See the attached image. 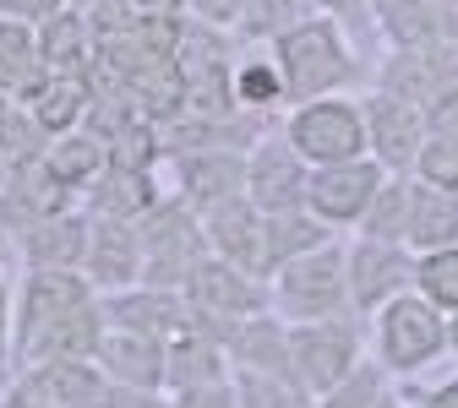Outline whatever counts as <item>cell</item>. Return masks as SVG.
<instances>
[{"instance_id": "obj_23", "label": "cell", "mask_w": 458, "mask_h": 408, "mask_svg": "<svg viewBox=\"0 0 458 408\" xmlns=\"http://www.w3.org/2000/svg\"><path fill=\"white\" fill-rule=\"evenodd\" d=\"M98 360L114 365V376H126L131 387H153L164 376V354H158V343L142 337V332H114L98 343Z\"/></svg>"}, {"instance_id": "obj_37", "label": "cell", "mask_w": 458, "mask_h": 408, "mask_svg": "<svg viewBox=\"0 0 458 408\" xmlns=\"http://www.w3.org/2000/svg\"><path fill=\"white\" fill-rule=\"evenodd\" d=\"M0 12H17V17H61V0H0Z\"/></svg>"}, {"instance_id": "obj_5", "label": "cell", "mask_w": 458, "mask_h": 408, "mask_svg": "<svg viewBox=\"0 0 458 408\" xmlns=\"http://www.w3.org/2000/svg\"><path fill=\"white\" fill-rule=\"evenodd\" d=\"M284 137H290L295 153L306 163H317V169H327V163H355V158L371 153V142H366V109L350 104V98L301 104Z\"/></svg>"}, {"instance_id": "obj_44", "label": "cell", "mask_w": 458, "mask_h": 408, "mask_svg": "<svg viewBox=\"0 0 458 408\" xmlns=\"http://www.w3.org/2000/svg\"><path fill=\"white\" fill-rule=\"evenodd\" d=\"M0 321H6V295H0Z\"/></svg>"}, {"instance_id": "obj_45", "label": "cell", "mask_w": 458, "mask_h": 408, "mask_svg": "<svg viewBox=\"0 0 458 408\" xmlns=\"http://www.w3.org/2000/svg\"><path fill=\"white\" fill-rule=\"evenodd\" d=\"M442 6H453V12H458V0H442Z\"/></svg>"}, {"instance_id": "obj_6", "label": "cell", "mask_w": 458, "mask_h": 408, "mask_svg": "<svg viewBox=\"0 0 458 408\" xmlns=\"http://www.w3.org/2000/svg\"><path fill=\"white\" fill-rule=\"evenodd\" d=\"M360 371V343L338 321H301L290 332V376L301 397H333Z\"/></svg>"}, {"instance_id": "obj_28", "label": "cell", "mask_w": 458, "mask_h": 408, "mask_svg": "<svg viewBox=\"0 0 458 408\" xmlns=\"http://www.w3.org/2000/svg\"><path fill=\"white\" fill-rule=\"evenodd\" d=\"M415 295H426L442 316L458 311V246L426 251V256L415 262Z\"/></svg>"}, {"instance_id": "obj_9", "label": "cell", "mask_w": 458, "mask_h": 408, "mask_svg": "<svg viewBox=\"0 0 458 408\" xmlns=\"http://www.w3.org/2000/svg\"><path fill=\"white\" fill-rule=\"evenodd\" d=\"M350 300L360 305V311H382L387 300H398V295H410L415 288V251L410 246H387V240H355L350 251Z\"/></svg>"}, {"instance_id": "obj_41", "label": "cell", "mask_w": 458, "mask_h": 408, "mask_svg": "<svg viewBox=\"0 0 458 408\" xmlns=\"http://www.w3.org/2000/svg\"><path fill=\"white\" fill-rule=\"evenodd\" d=\"M447 348H458V311L447 316Z\"/></svg>"}, {"instance_id": "obj_14", "label": "cell", "mask_w": 458, "mask_h": 408, "mask_svg": "<svg viewBox=\"0 0 458 408\" xmlns=\"http://www.w3.org/2000/svg\"><path fill=\"white\" fill-rule=\"evenodd\" d=\"M191 305H197V316H251V311H262V288L251 272L218 256L191 272Z\"/></svg>"}, {"instance_id": "obj_18", "label": "cell", "mask_w": 458, "mask_h": 408, "mask_svg": "<svg viewBox=\"0 0 458 408\" xmlns=\"http://www.w3.org/2000/svg\"><path fill=\"white\" fill-rule=\"evenodd\" d=\"M137 240L142 235H131V223H121V218H104L93 235H88V272L98 278V283H131L137 272H142V256H137Z\"/></svg>"}, {"instance_id": "obj_43", "label": "cell", "mask_w": 458, "mask_h": 408, "mask_svg": "<svg viewBox=\"0 0 458 408\" xmlns=\"http://www.w3.org/2000/svg\"><path fill=\"white\" fill-rule=\"evenodd\" d=\"M377 408H404V403H398V397H382V403H377Z\"/></svg>"}, {"instance_id": "obj_8", "label": "cell", "mask_w": 458, "mask_h": 408, "mask_svg": "<svg viewBox=\"0 0 458 408\" xmlns=\"http://www.w3.org/2000/svg\"><path fill=\"white\" fill-rule=\"evenodd\" d=\"M382 180H387V169H382L377 158L327 163V169H317V174H311V186H306V207H311L327 229H338V223H355V229H360V218H366V207L377 202Z\"/></svg>"}, {"instance_id": "obj_2", "label": "cell", "mask_w": 458, "mask_h": 408, "mask_svg": "<svg viewBox=\"0 0 458 408\" xmlns=\"http://www.w3.org/2000/svg\"><path fill=\"white\" fill-rule=\"evenodd\" d=\"M350 71L355 66H350V49H344L333 17H306L301 28L278 33V77H284V93L290 98H301V104L333 98L350 82Z\"/></svg>"}, {"instance_id": "obj_20", "label": "cell", "mask_w": 458, "mask_h": 408, "mask_svg": "<svg viewBox=\"0 0 458 408\" xmlns=\"http://www.w3.org/2000/svg\"><path fill=\"white\" fill-rule=\"evenodd\" d=\"M410 196H415V180L410 174H387L377 202L366 207L360 218V240H387V246H410Z\"/></svg>"}, {"instance_id": "obj_4", "label": "cell", "mask_w": 458, "mask_h": 408, "mask_svg": "<svg viewBox=\"0 0 458 408\" xmlns=\"http://www.w3.org/2000/svg\"><path fill=\"white\" fill-rule=\"evenodd\" d=\"M350 300V256L344 246H322L290 267H278V311L295 321H333Z\"/></svg>"}, {"instance_id": "obj_12", "label": "cell", "mask_w": 458, "mask_h": 408, "mask_svg": "<svg viewBox=\"0 0 458 408\" xmlns=\"http://www.w3.org/2000/svg\"><path fill=\"white\" fill-rule=\"evenodd\" d=\"M208 240L224 262H235L241 272L262 278L267 272V218L251 196H235L208 212Z\"/></svg>"}, {"instance_id": "obj_17", "label": "cell", "mask_w": 458, "mask_h": 408, "mask_svg": "<svg viewBox=\"0 0 458 408\" xmlns=\"http://www.w3.org/2000/svg\"><path fill=\"white\" fill-rule=\"evenodd\" d=\"M458 246V196L453 191H431L415 180V196H410V251L426 256V251H447Z\"/></svg>"}, {"instance_id": "obj_7", "label": "cell", "mask_w": 458, "mask_h": 408, "mask_svg": "<svg viewBox=\"0 0 458 408\" xmlns=\"http://www.w3.org/2000/svg\"><path fill=\"white\" fill-rule=\"evenodd\" d=\"M366 142H371V158L387 174H415V158L431 142L426 109L393 98V93H371L366 98Z\"/></svg>"}, {"instance_id": "obj_39", "label": "cell", "mask_w": 458, "mask_h": 408, "mask_svg": "<svg viewBox=\"0 0 458 408\" xmlns=\"http://www.w3.org/2000/svg\"><path fill=\"white\" fill-rule=\"evenodd\" d=\"M420 408H458V376L442 381V387H431V392L420 397Z\"/></svg>"}, {"instance_id": "obj_36", "label": "cell", "mask_w": 458, "mask_h": 408, "mask_svg": "<svg viewBox=\"0 0 458 408\" xmlns=\"http://www.w3.org/2000/svg\"><path fill=\"white\" fill-rule=\"evenodd\" d=\"M175 6H181V0H126V12H131L137 28L142 22H175Z\"/></svg>"}, {"instance_id": "obj_15", "label": "cell", "mask_w": 458, "mask_h": 408, "mask_svg": "<svg viewBox=\"0 0 458 408\" xmlns=\"http://www.w3.org/2000/svg\"><path fill=\"white\" fill-rule=\"evenodd\" d=\"M109 316L121 321L126 332H142V337H186V332H197V305H181L175 295H164V288L114 300Z\"/></svg>"}, {"instance_id": "obj_29", "label": "cell", "mask_w": 458, "mask_h": 408, "mask_svg": "<svg viewBox=\"0 0 458 408\" xmlns=\"http://www.w3.org/2000/svg\"><path fill=\"white\" fill-rule=\"evenodd\" d=\"M93 202H98V212L121 218V223L148 212V207H158V196L148 191V174H137V169H109V180H104V191Z\"/></svg>"}, {"instance_id": "obj_30", "label": "cell", "mask_w": 458, "mask_h": 408, "mask_svg": "<svg viewBox=\"0 0 458 408\" xmlns=\"http://www.w3.org/2000/svg\"><path fill=\"white\" fill-rule=\"evenodd\" d=\"M38 54H44V66H55L66 77L82 61V17H49L38 33Z\"/></svg>"}, {"instance_id": "obj_26", "label": "cell", "mask_w": 458, "mask_h": 408, "mask_svg": "<svg viewBox=\"0 0 458 408\" xmlns=\"http://www.w3.org/2000/svg\"><path fill=\"white\" fill-rule=\"evenodd\" d=\"M164 376L175 381V387H213L218 381V348L208 343V337H197V332H186V337H175V348L164 354Z\"/></svg>"}, {"instance_id": "obj_22", "label": "cell", "mask_w": 458, "mask_h": 408, "mask_svg": "<svg viewBox=\"0 0 458 408\" xmlns=\"http://www.w3.org/2000/svg\"><path fill=\"white\" fill-rule=\"evenodd\" d=\"M44 54H38V38L17 22H0V93L17 87L22 98H33L44 87Z\"/></svg>"}, {"instance_id": "obj_38", "label": "cell", "mask_w": 458, "mask_h": 408, "mask_svg": "<svg viewBox=\"0 0 458 408\" xmlns=\"http://www.w3.org/2000/svg\"><path fill=\"white\" fill-rule=\"evenodd\" d=\"M98 408H153V397H142V392H114V387H104Z\"/></svg>"}, {"instance_id": "obj_11", "label": "cell", "mask_w": 458, "mask_h": 408, "mask_svg": "<svg viewBox=\"0 0 458 408\" xmlns=\"http://www.w3.org/2000/svg\"><path fill=\"white\" fill-rule=\"evenodd\" d=\"M447 87H458V44L437 49H393L382 66V93L404 98L415 109H431Z\"/></svg>"}, {"instance_id": "obj_13", "label": "cell", "mask_w": 458, "mask_h": 408, "mask_svg": "<svg viewBox=\"0 0 458 408\" xmlns=\"http://www.w3.org/2000/svg\"><path fill=\"white\" fill-rule=\"evenodd\" d=\"M377 28L393 49H437L458 44V12L442 0H377Z\"/></svg>"}, {"instance_id": "obj_19", "label": "cell", "mask_w": 458, "mask_h": 408, "mask_svg": "<svg viewBox=\"0 0 458 408\" xmlns=\"http://www.w3.org/2000/svg\"><path fill=\"white\" fill-rule=\"evenodd\" d=\"M333 246V229L311 212V207H295V212H273L267 218V267H290L311 251Z\"/></svg>"}, {"instance_id": "obj_35", "label": "cell", "mask_w": 458, "mask_h": 408, "mask_svg": "<svg viewBox=\"0 0 458 408\" xmlns=\"http://www.w3.org/2000/svg\"><path fill=\"white\" fill-rule=\"evenodd\" d=\"M181 408H241V397L213 381V387H191V392L181 397Z\"/></svg>"}, {"instance_id": "obj_32", "label": "cell", "mask_w": 458, "mask_h": 408, "mask_svg": "<svg viewBox=\"0 0 458 408\" xmlns=\"http://www.w3.org/2000/svg\"><path fill=\"white\" fill-rule=\"evenodd\" d=\"M278 98H290L284 93V77H278V61H246L235 71V104H251V109H267Z\"/></svg>"}, {"instance_id": "obj_3", "label": "cell", "mask_w": 458, "mask_h": 408, "mask_svg": "<svg viewBox=\"0 0 458 408\" xmlns=\"http://www.w3.org/2000/svg\"><path fill=\"white\" fill-rule=\"evenodd\" d=\"M447 348V316L426 300V295H398L377 311V365L393 376H410L420 365H431Z\"/></svg>"}, {"instance_id": "obj_21", "label": "cell", "mask_w": 458, "mask_h": 408, "mask_svg": "<svg viewBox=\"0 0 458 408\" xmlns=\"http://www.w3.org/2000/svg\"><path fill=\"white\" fill-rule=\"evenodd\" d=\"M186 191L202 207H224V202L246 196V158H235V153H202V158H191L186 163Z\"/></svg>"}, {"instance_id": "obj_34", "label": "cell", "mask_w": 458, "mask_h": 408, "mask_svg": "<svg viewBox=\"0 0 458 408\" xmlns=\"http://www.w3.org/2000/svg\"><path fill=\"white\" fill-rule=\"evenodd\" d=\"M426 126H431V137H447V142H458V87H447L431 109H426Z\"/></svg>"}, {"instance_id": "obj_31", "label": "cell", "mask_w": 458, "mask_h": 408, "mask_svg": "<svg viewBox=\"0 0 458 408\" xmlns=\"http://www.w3.org/2000/svg\"><path fill=\"white\" fill-rule=\"evenodd\" d=\"M410 180H420V186H431V191H453V196H458V142L431 137V142L420 147V158H415V174H410Z\"/></svg>"}, {"instance_id": "obj_33", "label": "cell", "mask_w": 458, "mask_h": 408, "mask_svg": "<svg viewBox=\"0 0 458 408\" xmlns=\"http://www.w3.org/2000/svg\"><path fill=\"white\" fill-rule=\"evenodd\" d=\"M377 371H382V365H360V371H355L350 381H344L333 397H322V408H377V403H382Z\"/></svg>"}, {"instance_id": "obj_10", "label": "cell", "mask_w": 458, "mask_h": 408, "mask_svg": "<svg viewBox=\"0 0 458 408\" xmlns=\"http://www.w3.org/2000/svg\"><path fill=\"white\" fill-rule=\"evenodd\" d=\"M306 186H311V174H306V158L295 153L290 137H267L251 158H246V196L273 218V212H295L306 207Z\"/></svg>"}, {"instance_id": "obj_40", "label": "cell", "mask_w": 458, "mask_h": 408, "mask_svg": "<svg viewBox=\"0 0 458 408\" xmlns=\"http://www.w3.org/2000/svg\"><path fill=\"white\" fill-rule=\"evenodd\" d=\"M311 6H327V12H350V17H360V0H311Z\"/></svg>"}, {"instance_id": "obj_25", "label": "cell", "mask_w": 458, "mask_h": 408, "mask_svg": "<svg viewBox=\"0 0 458 408\" xmlns=\"http://www.w3.org/2000/svg\"><path fill=\"white\" fill-rule=\"evenodd\" d=\"M82 104H88V87H82L77 77H49V82L33 93L28 114H33V126H44V131H66V126H77Z\"/></svg>"}, {"instance_id": "obj_24", "label": "cell", "mask_w": 458, "mask_h": 408, "mask_svg": "<svg viewBox=\"0 0 458 408\" xmlns=\"http://www.w3.org/2000/svg\"><path fill=\"white\" fill-rule=\"evenodd\" d=\"M28 256L44 262V272H61V262H82V256H88L82 223H77V218H44V223H33Z\"/></svg>"}, {"instance_id": "obj_42", "label": "cell", "mask_w": 458, "mask_h": 408, "mask_svg": "<svg viewBox=\"0 0 458 408\" xmlns=\"http://www.w3.org/2000/svg\"><path fill=\"white\" fill-rule=\"evenodd\" d=\"M6 121H12V109H6V98H0V131H6Z\"/></svg>"}, {"instance_id": "obj_16", "label": "cell", "mask_w": 458, "mask_h": 408, "mask_svg": "<svg viewBox=\"0 0 458 408\" xmlns=\"http://www.w3.org/2000/svg\"><path fill=\"white\" fill-rule=\"evenodd\" d=\"M28 397L44 403V408H98L104 381H98V371L82 365V360H49V365L28 381Z\"/></svg>"}, {"instance_id": "obj_1", "label": "cell", "mask_w": 458, "mask_h": 408, "mask_svg": "<svg viewBox=\"0 0 458 408\" xmlns=\"http://www.w3.org/2000/svg\"><path fill=\"white\" fill-rule=\"evenodd\" d=\"M98 321L88 305V283L72 272H38L22 295V354L28 360H82L98 348Z\"/></svg>"}, {"instance_id": "obj_27", "label": "cell", "mask_w": 458, "mask_h": 408, "mask_svg": "<svg viewBox=\"0 0 458 408\" xmlns=\"http://www.w3.org/2000/svg\"><path fill=\"white\" fill-rule=\"evenodd\" d=\"M104 158H109V147L98 137H66L61 147L44 153V174L55 186H77V180H88V174L104 169Z\"/></svg>"}]
</instances>
